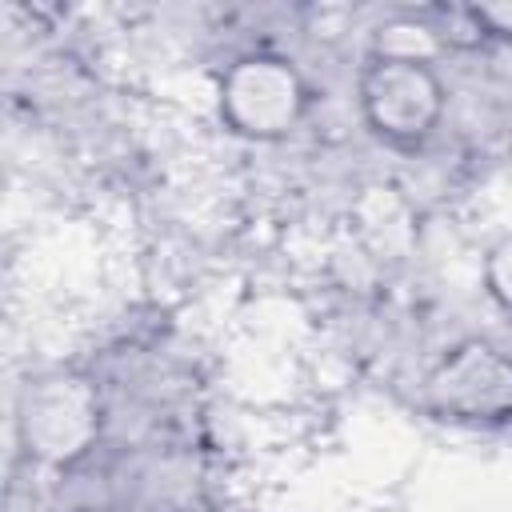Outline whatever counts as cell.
Returning <instances> with one entry per match:
<instances>
[{"mask_svg":"<svg viewBox=\"0 0 512 512\" xmlns=\"http://www.w3.org/2000/svg\"><path fill=\"white\" fill-rule=\"evenodd\" d=\"M428 400L452 420H508L512 416V356L468 340L452 348L428 376Z\"/></svg>","mask_w":512,"mask_h":512,"instance_id":"cell-4","label":"cell"},{"mask_svg":"<svg viewBox=\"0 0 512 512\" xmlns=\"http://www.w3.org/2000/svg\"><path fill=\"white\" fill-rule=\"evenodd\" d=\"M484 284H488L492 300L512 312V232L492 244L488 260H484Z\"/></svg>","mask_w":512,"mask_h":512,"instance_id":"cell-6","label":"cell"},{"mask_svg":"<svg viewBox=\"0 0 512 512\" xmlns=\"http://www.w3.org/2000/svg\"><path fill=\"white\" fill-rule=\"evenodd\" d=\"M304 112L300 72L268 52L240 56L220 80V116L232 132L252 140H276L296 128Z\"/></svg>","mask_w":512,"mask_h":512,"instance_id":"cell-2","label":"cell"},{"mask_svg":"<svg viewBox=\"0 0 512 512\" xmlns=\"http://www.w3.org/2000/svg\"><path fill=\"white\" fill-rule=\"evenodd\" d=\"M440 52V32L420 24V20H388L376 28L372 40V56H388V60H428Z\"/></svg>","mask_w":512,"mask_h":512,"instance_id":"cell-5","label":"cell"},{"mask_svg":"<svg viewBox=\"0 0 512 512\" xmlns=\"http://www.w3.org/2000/svg\"><path fill=\"white\" fill-rule=\"evenodd\" d=\"M360 108L380 136L412 144L436 128L444 112V84L428 60L372 56L360 72Z\"/></svg>","mask_w":512,"mask_h":512,"instance_id":"cell-3","label":"cell"},{"mask_svg":"<svg viewBox=\"0 0 512 512\" xmlns=\"http://www.w3.org/2000/svg\"><path fill=\"white\" fill-rule=\"evenodd\" d=\"M16 428L28 456L44 464H72L100 436V396L76 372H44L24 384Z\"/></svg>","mask_w":512,"mask_h":512,"instance_id":"cell-1","label":"cell"}]
</instances>
